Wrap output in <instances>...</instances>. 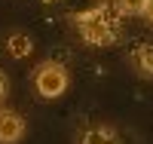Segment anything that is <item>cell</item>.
I'll list each match as a JSON object with an SVG mask.
<instances>
[{"instance_id":"cell-1","label":"cell","mask_w":153,"mask_h":144,"mask_svg":"<svg viewBox=\"0 0 153 144\" xmlns=\"http://www.w3.org/2000/svg\"><path fill=\"white\" fill-rule=\"evenodd\" d=\"M120 19H123V12L113 9L110 0H107L104 9H98V12H92V16H86V19L76 22V25H80L83 43H89V46H110V43H117V37H120Z\"/></svg>"},{"instance_id":"cell-2","label":"cell","mask_w":153,"mask_h":144,"mask_svg":"<svg viewBox=\"0 0 153 144\" xmlns=\"http://www.w3.org/2000/svg\"><path fill=\"white\" fill-rule=\"evenodd\" d=\"M68 83H71L68 68L58 61H43L34 68V89L40 98H61L68 92Z\"/></svg>"},{"instance_id":"cell-3","label":"cell","mask_w":153,"mask_h":144,"mask_svg":"<svg viewBox=\"0 0 153 144\" xmlns=\"http://www.w3.org/2000/svg\"><path fill=\"white\" fill-rule=\"evenodd\" d=\"M22 138H25V116L9 107H0V144H19Z\"/></svg>"},{"instance_id":"cell-4","label":"cell","mask_w":153,"mask_h":144,"mask_svg":"<svg viewBox=\"0 0 153 144\" xmlns=\"http://www.w3.org/2000/svg\"><path fill=\"white\" fill-rule=\"evenodd\" d=\"M76 144H123V138L117 135V129H110V126H89L83 129L80 135H76Z\"/></svg>"},{"instance_id":"cell-5","label":"cell","mask_w":153,"mask_h":144,"mask_svg":"<svg viewBox=\"0 0 153 144\" xmlns=\"http://www.w3.org/2000/svg\"><path fill=\"white\" fill-rule=\"evenodd\" d=\"M61 6H65V12H68L74 22H80V19H86V16H92V12L104 9L107 0H61Z\"/></svg>"},{"instance_id":"cell-6","label":"cell","mask_w":153,"mask_h":144,"mask_svg":"<svg viewBox=\"0 0 153 144\" xmlns=\"http://www.w3.org/2000/svg\"><path fill=\"white\" fill-rule=\"evenodd\" d=\"M132 68L141 77H153V43H138L132 49Z\"/></svg>"},{"instance_id":"cell-7","label":"cell","mask_w":153,"mask_h":144,"mask_svg":"<svg viewBox=\"0 0 153 144\" xmlns=\"http://www.w3.org/2000/svg\"><path fill=\"white\" fill-rule=\"evenodd\" d=\"M6 52L12 58H28L31 52H34V40L28 34H22V31H16V34H9L6 37Z\"/></svg>"},{"instance_id":"cell-8","label":"cell","mask_w":153,"mask_h":144,"mask_svg":"<svg viewBox=\"0 0 153 144\" xmlns=\"http://www.w3.org/2000/svg\"><path fill=\"white\" fill-rule=\"evenodd\" d=\"M144 3H147V0H110V6L120 9L123 16H141V12H144Z\"/></svg>"},{"instance_id":"cell-9","label":"cell","mask_w":153,"mask_h":144,"mask_svg":"<svg viewBox=\"0 0 153 144\" xmlns=\"http://www.w3.org/2000/svg\"><path fill=\"white\" fill-rule=\"evenodd\" d=\"M141 16H144V19L153 25V0H147V3H144V12H141Z\"/></svg>"},{"instance_id":"cell-10","label":"cell","mask_w":153,"mask_h":144,"mask_svg":"<svg viewBox=\"0 0 153 144\" xmlns=\"http://www.w3.org/2000/svg\"><path fill=\"white\" fill-rule=\"evenodd\" d=\"M6 98V77H3V71H0V101Z\"/></svg>"}]
</instances>
